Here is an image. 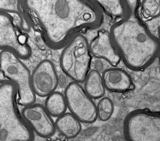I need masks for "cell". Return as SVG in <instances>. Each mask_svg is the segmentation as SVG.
Segmentation results:
<instances>
[{"label":"cell","instance_id":"6da1fadb","mask_svg":"<svg viewBox=\"0 0 160 141\" xmlns=\"http://www.w3.org/2000/svg\"><path fill=\"white\" fill-rule=\"evenodd\" d=\"M31 24L50 48H63L77 34L98 28L102 13L92 0H22Z\"/></svg>","mask_w":160,"mask_h":141},{"label":"cell","instance_id":"7a4b0ae2","mask_svg":"<svg viewBox=\"0 0 160 141\" xmlns=\"http://www.w3.org/2000/svg\"><path fill=\"white\" fill-rule=\"evenodd\" d=\"M127 13L112 25L111 40L124 63L140 71L151 66L160 52L159 38L150 31L140 13L141 0H124Z\"/></svg>","mask_w":160,"mask_h":141},{"label":"cell","instance_id":"3957f363","mask_svg":"<svg viewBox=\"0 0 160 141\" xmlns=\"http://www.w3.org/2000/svg\"><path fill=\"white\" fill-rule=\"evenodd\" d=\"M17 87L7 80L0 82V141L34 140V133L18 109Z\"/></svg>","mask_w":160,"mask_h":141},{"label":"cell","instance_id":"277c9868","mask_svg":"<svg viewBox=\"0 0 160 141\" xmlns=\"http://www.w3.org/2000/svg\"><path fill=\"white\" fill-rule=\"evenodd\" d=\"M62 48L60 57L62 71L73 81L84 82L92 63L87 38L81 33L77 34Z\"/></svg>","mask_w":160,"mask_h":141},{"label":"cell","instance_id":"5b68a950","mask_svg":"<svg viewBox=\"0 0 160 141\" xmlns=\"http://www.w3.org/2000/svg\"><path fill=\"white\" fill-rule=\"evenodd\" d=\"M22 59L9 50L0 52V70L16 86L18 103L24 107L35 103L36 95L32 87L31 74Z\"/></svg>","mask_w":160,"mask_h":141},{"label":"cell","instance_id":"8992f818","mask_svg":"<svg viewBox=\"0 0 160 141\" xmlns=\"http://www.w3.org/2000/svg\"><path fill=\"white\" fill-rule=\"evenodd\" d=\"M123 133L128 141H160V113L147 109L133 111L126 117Z\"/></svg>","mask_w":160,"mask_h":141},{"label":"cell","instance_id":"52a82bcc","mask_svg":"<svg viewBox=\"0 0 160 141\" xmlns=\"http://www.w3.org/2000/svg\"><path fill=\"white\" fill-rule=\"evenodd\" d=\"M64 95L67 108L80 122L92 123L97 120L96 105L80 83H70L65 87Z\"/></svg>","mask_w":160,"mask_h":141},{"label":"cell","instance_id":"ba28073f","mask_svg":"<svg viewBox=\"0 0 160 141\" xmlns=\"http://www.w3.org/2000/svg\"><path fill=\"white\" fill-rule=\"evenodd\" d=\"M17 27L10 15L0 12V50H9L22 59L31 54L28 38Z\"/></svg>","mask_w":160,"mask_h":141},{"label":"cell","instance_id":"9c48e42d","mask_svg":"<svg viewBox=\"0 0 160 141\" xmlns=\"http://www.w3.org/2000/svg\"><path fill=\"white\" fill-rule=\"evenodd\" d=\"M21 114L34 133L40 137L50 138L55 133V123L43 105L34 103L25 106Z\"/></svg>","mask_w":160,"mask_h":141},{"label":"cell","instance_id":"30bf717a","mask_svg":"<svg viewBox=\"0 0 160 141\" xmlns=\"http://www.w3.org/2000/svg\"><path fill=\"white\" fill-rule=\"evenodd\" d=\"M31 82L35 94L41 97H46L56 91L59 78L53 63L47 59L41 61L32 71Z\"/></svg>","mask_w":160,"mask_h":141},{"label":"cell","instance_id":"8fae6325","mask_svg":"<svg viewBox=\"0 0 160 141\" xmlns=\"http://www.w3.org/2000/svg\"><path fill=\"white\" fill-rule=\"evenodd\" d=\"M89 46L91 54L97 59L106 60L113 66H117L121 61L108 31H99L91 41Z\"/></svg>","mask_w":160,"mask_h":141},{"label":"cell","instance_id":"7c38bea8","mask_svg":"<svg viewBox=\"0 0 160 141\" xmlns=\"http://www.w3.org/2000/svg\"><path fill=\"white\" fill-rule=\"evenodd\" d=\"M105 88L111 91H128L132 87L130 75L123 70L118 68L105 69L102 75Z\"/></svg>","mask_w":160,"mask_h":141},{"label":"cell","instance_id":"4fadbf2b","mask_svg":"<svg viewBox=\"0 0 160 141\" xmlns=\"http://www.w3.org/2000/svg\"><path fill=\"white\" fill-rule=\"evenodd\" d=\"M21 2L22 0H0V12L10 15L21 31L28 32L32 25L22 10Z\"/></svg>","mask_w":160,"mask_h":141},{"label":"cell","instance_id":"5bb4252c","mask_svg":"<svg viewBox=\"0 0 160 141\" xmlns=\"http://www.w3.org/2000/svg\"><path fill=\"white\" fill-rule=\"evenodd\" d=\"M55 123L57 130L66 138H74L81 131V122L71 113L57 117Z\"/></svg>","mask_w":160,"mask_h":141},{"label":"cell","instance_id":"9a60e30c","mask_svg":"<svg viewBox=\"0 0 160 141\" xmlns=\"http://www.w3.org/2000/svg\"><path fill=\"white\" fill-rule=\"evenodd\" d=\"M106 14L114 20L118 21L125 16L127 8L124 0H93Z\"/></svg>","mask_w":160,"mask_h":141},{"label":"cell","instance_id":"2e32d148","mask_svg":"<svg viewBox=\"0 0 160 141\" xmlns=\"http://www.w3.org/2000/svg\"><path fill=\"white\" fill-rule=\"evenodd\" d=\"M84 82V89L91 98H99L104 95L106 88L100 72L95 69L90 71Z\"/></svg>","mask_w":160,"mask_h":141},{"label":"cell","instance_id":"e0dca14e","mask_svg":"<svg viewBox=\"0 0 160 141\" xmlns=\"http://www.w3.org/2000/svg\"><path fill=\"white\" fill-rule=\"evenodd\" d=\"M44 107L52 117L57 118L66 112L67 106L64 94L52 92L46 97Z\"/></svg>","mask_w":160,"mask_h":141},{"label":"cell","instance_id":"ac0fdd59","mask_svg":"<svg viewBox=\"0 0 160 141\" xmlns=\"http://www.w3.org/2000/svg\"><path fill=\"white\" fill-rule=\"evenodd\" d=\"M160 0H143L141 2L140 13L143 21L160 18Z\"/></svg>","mask_w":160,"mask_h":141},{"label":"cell","instance_id":"d6986e66","mask_svg":"<svg viewBox=\"0 0 160 141\" xmlns=\"http://www.w3.org/2000/svg\"><path fill=\"white\" fill-rule=\"evenodd\" d=\"M97 107L98 117L102 122L108 120L114 110L112 101L107 97L102 98L99 101Z\"/></svg>","mask_w":160,"mask_h":141},{"label":"cell","instance_id":"ffe728a7","mask_svg":"<svg viewBox=\"0 0 160 141\" xmlns=\"http://www.w3.org/2000/svg\"><path fill=\"white\" fill-rule=\"evenodd\" d=\"M96 59L97 60L94 63V66L95 69H94L98 71L99 72H100L103 71V70L104 65L103 63L102 62L101 59H97V58Z\"/></svg>","mask_w":160,"mask_h":141}]
</instances>
